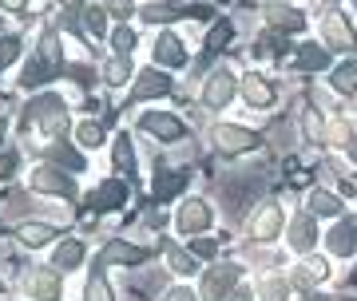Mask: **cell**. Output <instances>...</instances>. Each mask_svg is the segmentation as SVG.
<instances>
[{
  "label": "cell",
  "mask_w": 357,
  "mask_h": 301,
  "mask_svg": "<svg viewBox=\"0 0 357 301\" xmlns=\"http://www.w3.org/2000/svg\"><path fill=\"white\" fill-rule=\"evenodd\" d=\"M321 40H326V48L333 52H354L357 48V32L349 24V16L342 8H330V13L321 16Z\"/></svg>",
  "instance_id": "obj_1"
},
{
  "label": "cell",
  "mask_w": 357,
  "mask_h": 301,
  "mask_svg": "<svg viewBox=\"0 0 357 301\" xmlns=\"http://www.w3.org/2000/svg\"><path fill=\"white\" fill-rule=\"evenodd\" d=\"M234 91H238V79H234V72H230V68H215V72L206 75V84H203V107H211V111H222V107H230Z\"/></svg>",
  "instance_id": "obj_2"
},
{
  "label": "cell",
  "mask_w": 357,
  "mask_h": 301,
  "mask_svg": "<svg viewBox=\"0 0 357 301\" xmlns=\"http://www.w3.org/2000/svg\"><path fill=\"white\" fill-rule=\"evenodd\" d=\"M36 115L40 127H44V135L48 139H60L68 131V111H64V103L56 100V95H40L32 107H28V119Z\"/></svg>",
  "instance_id": "obj_3"
},
{
  "label": "cell",
  "mask_w": 357,
  "mask_h": 301,
  "mask_svg": "<svg viewBox=\"0 0 357 301\" xmlns=\"http://www.w3.org/2000/svg\"><path fill=\"white\" fill-rule=\"evenodd\" d=\"M238 277H243V265L234 262H222V265H211L203 277V298L206 301H222L234 293V286H238Z\"/></svg>",
  "instance_id": "obj_4"
},
{
  "label": "cell",
  "mask_w": 357,
  "mask_h": 301,
  "mask_svg": "<svg viewBox=\"0 0 357 301\" xmlns=\"http://www.w3.org/2000/svg\"><path fill=\"white\" fill-rule=\"evenodd\" d=\"M211 222H215V210H211V202H203V199L183 202V206H178V214H175L178 234H187V238H199Z\"/></svg>",
  "instance_id": "obj_5"
},
{
  "label": "cell",
  "mask_w": 357,
  "mask_h": 301,
  "mask_svg": "<svg viewBox=\"0 0 357 301\" xmlns=\"http://www.w3.org/2000/svg\"><path fill=\"white\" fill-rule=\"evenodd\" d=\"M215 147L222 155H246V150L258 147V135L250 127H238V123H218L215 127Z\"/></svg>",
  "instance_id": "obj_6"
},
{
  "label": "cell",
  "mask_w": 357,
  "mask_h": 301,
  "mask_svg": "<svg viewBox=\"0 0 357 301\" xmlns=\"http://www.w3.org/2000/svg\"><path fill=\"white\" fill-rule=\"evenodd\" d=\"M139 127L147 131V135H155L159 143H178V139L187 135V123H183L178 115H171V111H147L139 119Z\"/></svg>",
  "instance_id": "obj_7"
},
{
  "label": "cell",
  "mask_w": 357,
  "mask_h": 301,
  "mask_svg": "<svg viewBox=\"0 0 357 301\" xmlns=\"http://www.w3.org/2000/svg\"><path fill=\"white\" fill-rule=\"evenodd\" d=\"M28 187L40 190V194H60V199H76V183L68 175H60L56 167H36L32 178H28Z\"/></svg>",
  "instance_id": "obj_8"
},
{
  "label": "cell",
  "mask_w": 357,
  "mask_h": 301,
  "mask_svg": "<svg viewBox=\"0 0 357 301\" xmlns=\"http://www.w3.org/2000/svg\"><path fill=\"white\" fill-rule=\"evenodd\" d=\"M171 91V75H163L159 68H143L135 72V88H131V103H143V100H159Z\"/></svg>",
  "instance_id": "obj_9"
},
{
  "label": "cell",
  "mask_w": 357,
  "mask_h": 301,
  "mask_svg": "<svg viewBox=\"0 0 357 301\" xmlns=\"http://www.w3.org/2000/svg\"><path fill=\"white\" fill-rule=\"evenodd\" d=\"M282 226H286L282 206H278V202H266V206L250 218V234H255V238H262V242H270V238H278V234H282Z\"/></svg>",
  "instance_id": "obj_10"
},
{
  "label": "cell",
  "mask_w": 357,
  "mask_h": 301,
  "mask_svg": "<svg viewBox=\"0 0 357 301\" xmlns=\"http://www.w3.org/2000/svg\"><path fill=\"white\" fill-rule=\"evenodd\" d=\"M187 63V44L175 32H159L155 40V68H183Z\"/></svg>",
  "instance_id": "obj_11"
},
{
  "label": "cell",
  "mask_w": 357,
  "mask_h": 301,
  "mask_svg": "<svg viewBox=\"0 0 357 301\" xmlns=\"http://www.w3.org/2000/svg\"><path fill=\"white\" fill-rule=\"evenodd\" d=\"M326 246H330V254H337V258H349V254L357 250V222L354 218H337L333 230L326 234Z\"/></svg>",
  "instance_id": "obj_12"
},
{
  "label": "cell",
  "mask_w": 357,
  "mask_h": 301,
  "mask_svg": "<svg viewBox=\"0 0 357 301\" xmlns=\"http://www.w3.org/2000/svg\"><path fill=\"white\" fill-rule=\"evenodd\" d=\"M24 286H28V298L60 301V270H32Z\"/></svg>",
  "instance_id": "obj_13"
},
{
  "label": "cell",
  "mask_w": 357,
  "mask_h": 301,
  "mask_svg": "<svg viewBox=\"0 0 357 301\" xmlns=\"http://www.w3.org/2000/svg\"><path fill=\"white\" fill-rule=\"evenodd\" d=\"M128 199H131V190L123 178H107V183H100V187L91 190V206L96 210H115V206H123Z\"/></svg>",
  "instance_id": "obj_14"
},
{
  "label": "cell",
  "mask_w": 357,
  "mask_h": 301,
  "mask_svg": "<svg viewBox=\"0 0 357 301\" xmlns=\"http://www.w3.org/2000/svg\"><path fill=\"white\" fill-rule=\"evenodd\" d=\"M243 100L246 107H255V111H270L274 107V88H270L262 75H243Z\"/></svg>",
  "instance_id": "obj_15"
},
{
  "label": "cell",
  "mask_w": 357,
  "mask_h": 301,
  "mask_svg": "<svg viewBox=\"0 0 357 301\" xmlns=\"http://www.w3.org/2000/svg\"><path fill=\"white\" fill-rule=\"evenodd\" d=\"M187 183H191V175H187V171H159V175H155V183H151L155 202H159V206H163V202H171L175 194H183V190H187Z\"/></svg>",
  "instance_id": "obj_16"
},
{
  "label": "cell",
  "mask_w": 357,
  "mask_h": 301,
  "mask_svg": "<svg viewBox=\"0 0 357 301\" xmlns=\"http://www.w3.org/2000/svg\"><path fill=\"white\" fill-rule=\"evenodd\" d=\"M290 246L298 254H310L318 246V226H314V214H298L290 226Z\"/></svg>",
  "instance_id": "obj_17"
},
{
  "label": "cell",
  "mask_w": 357,
  "mask_h": 301,
  "mask_svg": "<svg viewBox=\"0 0 357 301\" xmlns=\"http://www.w3.org/2000/svg\"><path fill=\"white\" fill-rule=\"evenodd\" d=\"M103 262H115V265H143V262H147V250H143V246H131V242L112 238L107 246H103Z\"/></svg>",
  "instance_id": "obj_18"
},
{
  "label": "cell",
  "mask_w": 357,
  "mask_h": 301,
  "mask_svg": "<svg viewBox=\"0 0 357 301\" xmlns=\"http://www.w3.org/2000/svg\"><path fill=\"white\" fill-rule=\"evenodd\" d=\"M310 214L314 218H342V199L333 190H310Z\"/></svg>",
  "instance_id": "obj_19"
},
{
  "label": "cell",
  "mask_w": 357,
  "mask_h": 301,
  "mask_svg": "<svg viewBox=\"0 0 357 301\" xmlns=\"http://www.w3.org/2000/svg\"><path fill=\"white\" fill-rule=\"evenodd\" d=\"M266 20L278 28V32H302V28H306V16L298 13V8H290V4H274L266 13Z\"/></svg>",
  "instance_id": "obj_20"
},
{
  "label": "cell",
  "mask_w": 357,
  "mask_h": 301,
  "mask_svg": "<svg viewBox=\"0 0 357 301\" xmlns=\"http://www.w3.org/2000/svg\"><path fill=\"white\" fill-rule=\"evenodd\" d=\"M326 277H330V265L321 262V258H310V262H302L298 270H294V281H298V286H306L310 293H314V286L326 281Z\"/></svg>",
  "instance_id": "obj_21"
},
{
  "label": "cell",
  "mask_w": 357,
  "mask_h": 301,
  "mask_svg": "<svg viewBox=\"0 0 357 301\" xmlns=\"http://www.w3.org/2000/svg\"><path fill=\"white\" fill-rule=\"evenodd\" d=\"M330 88L337 91V95H354V91H357V60H345V63L333 68Z\"/></svg>",
  "instance_id": "obj_22"
},
{
  "label": "cell",
  "mask_w": 357,
  "mask_h": 301,
  "mask_svg": "<svg viewBox=\"0 0 357 301\" xmlns=\"http://www.w3.org/2000/svg\"><path fill=\"white\" fill-rule=\"evenodd\" d=\"M326 63H330V52H326V48H318V44H302L294 68H298V72H321Z\"/></svg>",
  "instance_id": "obj_23"
},
{
  "label": "cell",
  "mask_w": 357,
  "mask_h": 301,
  "mask_svg": "<svg viewBox=\"0 0 357 301\" xmlns=\"http://www.w3.org/2000/svg\"><path fill=\"white\" fill-rule=\"evenodd\" d=\"M112 163H115V171H119V175H128V178H131V171H135V150H131V139H128V135L115 139Z\"/></svg>",
  "instance_id": "obj_24"
},
{
  "label": "cell",
  "mask_w": 357,
  "mask_h": 301,
  "mask_svg": "<svg viewBox=\"0 0 357 301\" xmlns=\"http://www.w3.org/2000/svg\"><path fill=\"white\" fill-rule=\"evenodd\" d=\"M84 262V246H79V242H60V246H56V258H52V265H56V270H76V265Z\"/></svg>",
  "instance_id": "obj_25"
},
{
  "label": "cell",
  "mask_w": 357,
  "mask_h": 301,
  "mask_svg": "<svg viewBox=\"0 0 357 301\" xmlns=\"http://www.w3.org/2000/svg\"><path fill=\"white\" fill-rule=\"evenodd\" d=\"M131 75H135V72H131V60H128V56H115V60L103 63V79H107L112 88H123Z\"/></svg>",
  "instance_id": "obj_26"
},
{
  "label": "cell",
  "mask_w": 357,
  "mask_h": 301,
  "mask_svg": "<svg viewBox=\"0 0 357 301\" xmlns=\"http://www.w3.org/2000/svg\"><path fill=\"white\" fill-rule=\"evenodd\" d=\"M84 301H115L112 298V286H107V277H103V265L91 270L88 286H84Z\"/></svg>",
  "instance_id": "obj_27"
},
{
  "label": "cell",
  "mask_w": 357,
  "mask_h": 301,
  "mask_svg": "<svg viewBox=\"0 0 357 301\" xmlns=\"http://www.w3.org/2000/svg\"><path fill=\"white\" fill-rule=\"evenodd\" d=\"M52 238H56V230H52L48 222H24L20 226V242H24V246H48Z\"/></svg>",
  "instance_id": "obj_28"
},
{
  "label": "cell",
  "mask_w": 357,
  "mask_h": 301,
  "mask_svg": "<svg viewBox=\"0 0 357 301\" xmlns=\"http://www.w3.org/2000/svg\"><path fill=\"white\" fill-rule=\"evenodd\" d=\"M36 56H40L44 63H48V68H52L56 75L64 72V52H60V40L52 36V32H48L44 40H40V52H36Z\"/></svg>",
  "instance_id": "obj_29"
},
{
  "label": "cell",
  "mask_w": 357,
  "mask_h": 301,
  "mask_svg": "<svg viewBox=\"0 0 357 301\" xmlns=\"http://www.w3.org/2000/svg\"><path fill=\"white\" fill-rule=\"evenodd\" d=\"M139 16L147 24H167V20H175V16H191V8H171V4H147L139 8Z\"/></svg>",
  "instance_id": "obj_30"
},
{
  "label": "cell",
  "mask_w": 357,
  "mask_h": 301,
  "mask_svg": "<svg viewBox=\"0 0 357 301\" xmlns=\"http://www.w3.org/2000/svg\"><path fill=\"white\" fill-rule=\"evenodd\" d=\"M52 75H56V72H52L48 63H44V60L36 56V60H32V63L24 68V75H20V84H24V88H40V84H48Z\"/></svg>",
  "instance_id": "obj_31"
},
{
  "label": "cell",
  "mask_w": 357,
  "mask_h": 301,
  "mask_svg": "<svg viewBox=\"0 0 357 301\" xmlns=\"http://www.w3.org/2000/svg\"><path fill=\"white\" fill-rule=\"evenodd\" d=\"M48 159H52V163H64L68 171H84V159H79L76 150L68 147V143H52V147H48Z\"/></svg>",
  "instance_id": "obj_32"
},
{
  "label": "cell",
  "mask_w": 357,
  "mask_h": 301,
  "mask_svg": "<svg viewBox=\"0 0 357 301\" xmlns=\"http://www.w3.org/2000/svg\"><path fill=\"white\" fill-rule=\"evenodd\" d=\"M163 250H167V262H171V270H175V274H195V270H199V265H195V254L178 250V246H171V242H167Z\"/></svg>",
  "instance_id": "obj_33"
},
{
  "label": "cell",
  "mask_w": 357,
  "mask_h": 301,
  "mask_svg": "<svg viewBox=\"0 0 357 301\" xmlns=\"http://www.w3.org/2000/svg\"><path fill=\"white\" fill-rule=\"evenodd\" d=\"M84 24H88L91 36H107V8L88 4V8H84Z\"/></svg>",
  "instance_id": "obj_34"
},
{
  "label": "cell",
  "mask_w": 357,
  "mask_h": 301,
  "mask_svg": "<svg viewBox=\"0 0 357 301\" xmlns=\"http://www.w3.org/2000/svg\"><path fill=\"white\" fill-rule=\"evenodd\" d=\"M230 36H234V24H230V20L215 24V28H211V36H206V56H215L218 48H227V44H230Z\"/></svg>",
  "instance_id": "obj_35"
},
{
  "label": "cell",
  "mask_w": 357,
  "mask_h": 301,
  "mask_svg": "<svg viewBox=\"0 0 357 301\" xmlns=\"http://www.w3.org/2000/svg\"><path fill=\"white\" fill-rule=\"evenodd\" d=\"M112 48H115V56H131V52H135V32H131L128 24L115 28L112 32Z\"/></svg>",
  "instance_id": "obj_36"
},
{
  "label": "cell",
  "mask_w": 357,
  "mask_h": 301,
  "mask_svg": "<svg viewBox=\"0 0 357 301\" xmlns=\"http://www.w3.org/2000/svg\"><path fill=\"white\" fill-rule=\"evenodd\" d=\"M286 293H290L286 277H266L262 281V301H286Z\"/></svg>",
  "instance_id": "obj_37"
},
{
  "label": "cell",
  "mask_w": 357,
  "mask_h": 301,
  "mask_svg": "<svg viewBox=\"0 0 357 301\" xmlns=\"http://www.w3.org/2000/svg\"><path fill=\"white\" fill-rule=\"evenodd\" d=\"M76 139L84 143V147H100V143H103V127L88 119V123H79V127H76Z\"/></svg>",
  "instance_id": "obj_38"
},
{
  "label": "cell",
  "mask_w": 357,
  "mask_h": 301,
  "mask_svg": "<svg viewBox=\"0 0 357 301\" xmlns=\"http://www.w3.org/2000/svg\"><path fill=\"white\" fill-rule=\"evenodd\" d=\"M302 127H306V139H314V143L326 135V123H321V115L314 111V107H306V111H302Z\"/></svg>",
  "instance_id": "obj_39"
},
{
  "label": "cell",
  "mask_w": 357,
  "mask_h": 301,
  "mask_svg": "<svg viewBox=\"0 0 357 301\" xmlns=\"http://www.w3.org/2000/svg\"><path fill=\"white\" fill-rule=\"evenodd\" d=\"M282 48H286V36H282V32H266V36L258 40L255 56H274V52H282Z\"/></svg>",
  "instance_id": "obj_40"
},
{
  "label": "cell",
  "mask_w": 357,
  "mask_h": 301,
  "mask_svg": "<svg viewBox=\"0 0 357 301\" xmlns=\"http://www.w3.org/2000/svg\"><path fill=\"white\" fill-rule=\"evenodd\" d=\"M16 52H20V40H16V36L0 40V68H8V63L16 60Z\"/></svg>",
  "instance_id": "obj_41"
},
{
  "label": "cell",
  "mask_w": 357,
  "mask_h": 301,
  "mask_svg": "<svg viewBox=\"0 0 357 301\" xmlns=\"http://www.w3.org/2000/svg\"><path fill=\"white\" fill-rule=\"evenodd\" d=\"M215 250H218L215 238H191V254H195V258H215Z\"/></svg>",
  "instance_id": "obj_42"
},
{
  "label": "cell",
  "mask_w": 357,
  "mask_h": 301,
  "mask_svg": "<svg viewBox=\"0 0 357 301\" xmlns=\"http://www.w3.org/2000/svg\"><path fill=\"white\" fill-rule=\"evenodd\" d=\"M107 13H115V16H123V20H128L135 8H131V0H107Z\"/></svg>",
  "instance_id": "obj_43"
},
{
  "label": "cell",
  "mask_w": 357,
  "mask_h": 301,
  "mask_svg": "<svg viewBox=\"0 0 357 301\" xmlns=\"http://www.w3.org/2000/svg\"><path fill=\"white\" fill-rule=\"evenodd\" d=\"M326 135H330L333 143H349V127H345L342 119H337V123H330V131H326Z\"/></svg>",
  "instance_id": "obj_44"
},
{
  "label": "cell",
  "mask_w": 357,
  "mask_h": 301,
  "mask_svg": "<svg viewBox=\"0 0 357 301\" xmlns=\"http://www.w3.org/2000/svg\"><path fill=\"white\" fill-rule=\"evenodd\" d=\"M163 301H199V298H195V293H191L187 286H175V289H171V293H167Z\"/></svg>",
  "instance_id": "obj_45"
},
{
  "label": "cell",
  "mask_w": 357,
  "mask_h": 301,
  "mask_svg": "<svg viewBox=\"0 0 357 301\" xmlns=\"http://www.w3.org/2000/svg\"><path fill=\"white\" fill-rule=\"evenodd\" d=\"M0 8H8V13H24L28 0H0Z\"/></svg>",
  "instance_id": "obj_46"
},
{
  "label": "cell",
  "mask_w": 357,
  "mask_h": 301,
  "mask_svg": "<svg viewBox=\"0 0 357 301\" xmlns=\"http://www.w3.org/2000/svg\"><path fill=\"white\" fill-rule=\"evenodd\" d=\"M230 301H255V293H250V289H234V293H230Z\"/></svg>",
  "instance_id": "obj_47"
},
{
  "label": "cell",
  "mask_w": 357,
  "mask_h": 301,
  "mask_svg": "<svg viewBox=\"0 0 357 301\" xmlns=\"http://www.w3.org/2000/svg\"><path fill=\"white\" fill-rule=\"evenodd\" d=\"M8 171H13V159H4V155H0V178L8 175Z\"/></svg>",
  "instance_id": "obj_48"
},
{
  "label": "cell",
  "mask_w": 357,
  "mask_h": 301,
  "mask_svg": "<svg viewBox=\"0 0 357 301\" xmlns=\"http://www.w3.org/2000/svg\"><path fill=\"white\" fill-rule=\"evenodd\" d=\"M302 301H326V298H321V293H306Z\"/></svg>",
  "instance_id": "obj_49"
},
{
  "label": "cell",
  "mask_w": 357,
  "mask_h": 301,
  "mask_svg": "<svg viewBox=\"0 0 357 301\" xmlns=\"http://www.w3.org/2000/svg\"><path fill=\"white\" fill-rule=\"evenodd\" d=\"M79 4H84V0H64V8H79Z\"/></svg>",
  "instance_id": "obj_50"
},
{
  "label": "cell",
  "mask_w": 357,
  "mask_h": 301,
  "mask_svg": "<svg viewBox=\"0 0 357 301\" xmlns=\"http://www.w3.org/2000/svg\"><path fill=\"white\" fill-rule=\"evenodd\" d=\"M349 159H354V163H357V143H354V147H349Z\"/></svg>",
  "instance_id": "obj_51"
},
{
  "label": "cell",
  "mask_w": 357,
  "mask_h": 301,
  "mask_svg": "<svg viewBox=\"0 0 357 301\" xmlns=\"http://www.w3.org/2000/svg\"><path fill=\"white\" fill-rule=\"evenodd\" d=\"M0 139H4V119H0Z\"/></svg>",
  "instance_id": "obj_52"
},
{
  "label": "cell",
  "mask_w": 357,
  "mask_h": 301,
  "mask_svg": "<svg viewBox=\"0 0 357 301\" xmlns=\"http://www.w3.org/2000/svg\"><path fill=\"white\" fill-rule=\"evenodd\" d=\"M274 4H286V0H274Z\"/></svg>",
  "instance_id": "obj_53"
},
{
  "label": "cell",
  "mask_w": 357,
  "mask_h": 301,
  "mask_svg": "<svg viewBox=\"0 0 357 301\" xmlns=\"http://www.w3.org/2000/svg\"><path fill=\"white\" fill-rule=\"evenodd\" d=\"M0 293H4V281H0Z\"/></svg>",
  "instance_id": "obj_54"
},
{
  "label": "cell",
  "mask_w": 357,
  "mask_h": 301,
  "mask_svg": "<svg viewBox=\"0 0 357 301\" xmlns=\"http://www.w3.org/2000/svg\"><path fill=\"white\" fill-rule=\"evenodd\" d=\"M354 127H357V119H354Z\"/></svg>",
  "instance_id": "obj_55"
}]
</instances>
